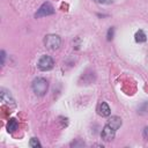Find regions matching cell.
<instances>
[{"mask_svg":"<svg viewBox=\"0 0 148 148\" xmlns=\"http://www.w3.org/2000/svg\"><path fill=\"white\" fill-rule=\"evenodd\" d=\"M49 83L43 77H37L32 81V90L37 96H44L47 92Z\"/></svg>","mask_w":148,"mask_h":148,"instance_id":"cell-1","label":"cell"},{"mask_svg":"<svg viewBox=\"0 0 148 148\" xmlns=\"http://www.w3.org/2000/svg\"><path fill=\"white\" fill-rule=\"evenodd\" d=\"M44 44H45V47H46L47 50L54 51V50L59 49V46H60V44H61V38H60L58 35L50 34V35L45 36V38H44Z\"/></svg>","mask_w":148,"mask_h":148,"instance_id":"cell-2","label":"cell"},{"mask_svg":"<svg viewBox=\"0 0 148 148\" xmlns=\"http://www.w3.org/2000/svg\"><path fill=\"white\" fill-rule=\"evenodd\" d=\"M37 66L40 71H50L54 66V61L50 56H42L37 62Z\"/></svg>","mask_w":148,"mask_h":148,"instance_id":"cell-3","label":"cell"},{"mask_svg":"<svg viewBox=\"0 0 148 148\" xmlns=\"http://www.w3.org/2000/svg\"><path fill=\"white\" fill-rule=\"evenodd\" d=\"M54 13V8L53 6L50 3V2H44L39 9L37 10V13L35 14V17L39 18V17H44V16H49V15H52Z\"/></svg>","mask_w":148,"mask_h":148,"instance_id":"cell-4","label":"cell"},{"mask_svg":"<svg viewBox=\"0 0 148 148\" xmlns=\"http://www.w3.org/2000/svg\"><path fill=\"white\" fill-rule=\"evenodd\" d=\"M114 135H116V130L112 128L109 124H106L103 130H102V133H101V136L104 141H112L114 139Z\"/></svg>","mask_w":148,"mask_h":148,"instance_id":"cell-5","label":"cell"},{"mask_svg":"<svg viewBox=\"0 0 148 148\" xmlns=\"http://www.w3.org/2000/svg\"><path fill=\"white\" fill-rule=\"evenodd\" d=\"M97 113L102 117H109L111 113V109L106 102H99L97 105Z\"/></svg>","mask_w":148,"mask_h":148,"instance_id":"cell-6","label":"cell"},{"mask_svg":"<svg viewBox=\"0 0 148 148\" xmlns=\"http://www.w3.org/2000/svg\"><path fill=\"white\" fill-rule=\"evenodd\" d=\"M0 96H1V101L5 103V104H12V105H15V103H14V99H13V97H12V95H10V92L9 91H7L6 89H1V94H0Z\"/></svg>","mask_w":148,"mask_h":148,"instance_id":"cell-7","label":"cell"},{"mask_svg":"<svg viewBox=\"0 0 148 148\" xmlns=\"http://www.w3.org/2000/svg\"><path fill=\"white\" fill-rule=\"evenodd\" d=\"M108 124L112 127V128H114L116 131L121 126V118L120 117H118V116H112V117H110V119L108 120Z\"/></svg>","mask_w":148,"mask_h":148,"instance_id":"cell-8","label":"cell"},{"mask_svg":"<svg viewBox=\"0 0 148 148\" xmlns=\"http://www.w3.org/2000/svg\"><path fill=\"white\" fill-rule=\"evenodd\" d=\"M17 121H16V119H14V118H10L9 120H8V123H7V131L8 132H10V133H13V132H15L16 130H17Z\"/></svg>","mask_w":148,"mask_h":148,"instance_id":"cell-9","label":"cell"},{"mask_svg":"<svg viewBox=\"0 0 148 148\" xmlns=\"http://www.w3.org/2000/svg\"><path fill=\"white\" fill-rule=\"evenodd\" d=\"M135 40L138 42V43H143V42H146V39H147V36H146V34L142 31V30H138L136 32H135Z\"/></svg>","mask_w":148,"mask_h":148,"instance_id":"cell-10","label":"cell"},{"mask_svg":"<svg viewBox=\"0 0 148 148\" xmlns=\"http://www.w3.org/2000/svg\"><path fill=\"white\" fill-rule=\"evenodd\" d=\"M29 146L32 147V148H37V147H40L42 145H40V142L38 141V139L31 138V139H30V142H29Z\"/></svg>","mask_w":148,"mask_h":148,"instance_id":"cell-11","label":"cell"},{"mask_svg":"<svg viewBox=\"0 0 148 148\" xmlns=\"http://www.w3.org/2000/svg\"><path fill=\"white\" fill-rule=\"evenodd\" d=\"M113 34H114V28L113 27H110L109 30H108V35H106V39L108 40H111L113 38Z\"/></svg>","mask_w":148,"mask_h":148,"instance_id":"cell-12","label":"cell"},{"mask_svg":"<svg viewBox=\"0 0 148 148\" xmlns=\"http://www.w3.org/2000/svg\"><path fill=\"white\" fill-rule=\"evenodd\" d=\"M97 3H102V5H110L112 3V0H94Z\"/></svg>","mask_w":148,"mask_h":148,"instance_id":"cell-13","label":"cell"},{"mask_svg":"<svg viewBox=\"0 0 148 148\" xmlns=\"http://www.w3.org/2000/svg\"><path fill=\"white\" fill-rule=\"evenodd\" d=\"M5 59H6V53L5 51H1V65H5Z\"/></svg>","mask_w":148,"mask_h":148,"instance_id":"cell-14","label":"cell"}]
</instances>
